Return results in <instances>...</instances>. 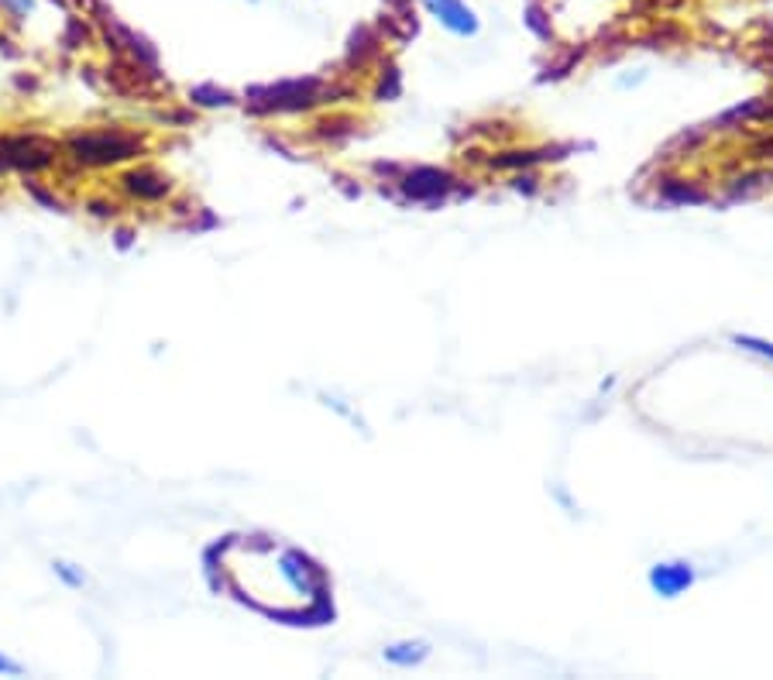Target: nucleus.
I'll return each mask as SVG.
<instances>
[{"label": "nucleus", "instance_id": "obj_2", "mask_svg": "<svg viewBox=\"0 0 773 680\" xmlns=\"http://www.w3.org/2000/svg\"><path fill=\"white\" fill-rule=\"evenodd\" d=\"M149 149L145 134H138L121 124H100V128H77L62 141L65 159L77 169H118L134 159H142Z\"/></svg>", "mask_w": 773, "mask_h": 680}, {"label": "nucleus", "instance_id": "obj_15", "mask_svg": "<svg viewBox=\"0 0 773 680\" xmlns=\"http://www.w3.org/2000/svg\"><path fill=\"white\" fill-rule=\"evenodd\" d=\"M131 244V231H118V247H128Z\"/></svg>", "mask_w": 773, "mask_h": 680}, {"label": "nucleus", "instance_id": "obj_4", "mask_svg": "<svg viewBox=\"0 0 773 680\" xmlns=\"http://www.w3.org/2000/svg\"><path fill=\"white\" fill-rule=\"evenodd\" d=\"M118 190L134 203H162L172 196V179L152 165H131L118 175Z\"/></svg>", "mask_w": 773, "mask_h": 680}, {"label": "nucleus", "instance_id": "obj_6", "mask_svg": "<svg viewBox=\"0 0 773 680\" xmlns=\"http://www.w3.org/2000/svg\"><path fill=\"white\" fill-rule=\"evenodd\" d=\"M316 90H321L316 80H293V83H278L265 90V97L272 100L275 111H299V106L316 103Z\"/></svg>", "mask_w": 773, "mask_h": 680}, {"label": "nucleus", "instance_id": "obj_5", "mask_svg": "<svg viewBox=\"0 0 773 680\" xmlns=\"http://www.w3.org/2000/svg\"><path fill=\"white\" fill-rule=\"evenodd\" d=\"M419 4H424V11L440 28H447L450 34H458V39H475L478 28H481L475 8H468L465 0H419Z\"/></svg>", "mask_w": 773, "mask_h": 680}, {"label": "nucleus", "instance_id": "obj_11", "mask_svg": "<svg viewBox=\"0 0 773 680\" xmlns=\"http://www.w3.org/2000/svg\"><path fill=\"white\" fill-rule=\"evenodd\" d=\"M190 100H196V103H206V106H227L231 103V93H217L214 87H196V90H190Z\"/></svg>", "mask_w": 773, "mask_h": 680}, {"label": "nucleus", "instance_id": "obj_3", "mask_svg": "<svg viewBox=\"0 0 773 680\" xmlns=\"http://www.w3.org/2000/svg\"><path fill=\"white\" fill-rule=\"evenodd\" d=\"M59 141H49L45 134L21 131V134H4L0 138V175L4 172H45L59 165Z\"/></svg>", "mask_w": 773, "mask_h": 680}, {"label": "nucleus", "instance_id": "obj_8", "mask_svg": "<svg viewBox=\"0 0 773 680\" xmlns=\"http://www.w3.org/2000/svg\"><path fill=\"white\" fill-rule=\"evenodd\" d=\"M427 657V647L424 642H396V647L385 650V660L396 663V667H413Z\"/></svg>", "mask_w": 773, "mask_h": 680}, {"label": "nucleus", "instance_id": "obj_7", "mask_svg": "<svg viewBox=\"0 0 773 680\" xmlns=\"http://www.w3.org/2000/svg\"><path fill=\"white\" fill-rule=\"evenodd\" d=\"M650 585L663 598H678L681 591H688L694 585V570L688 564H657L650 570Z\"/></svg>", "mask_w": 773, "mask_h": 680}, {"label": "nucleus", "instance_id": "obj_9", "mask_svg": "<svg viewBox=\"0 0 773 680\" xmlns=\"http://www.w3.org/2000/svg\"><path fill=\"white\" fill-rule=\"evenodd\" d=\"M34 8H39V0H0V11L14 21H28L34 14Z\"/></svg>", "mask_w": 773, "mask_h": 680}, {"label": "nucleus", "instance_id": "obj_1", "mask_svg": "<svg viewBox=\"0 0 773 680\" xmlns=\"http://www.w3.org/2000/svg\"><path fill=\"white\" fill-rule=\"evenodd\" d=\"M224 575L244 601L265 608L268 616L306 619L309 612H324V575L299 550L272 540L231 544Z\"/></svg>", "mask_w": 773, "mask_h": 680}, {"label": "nucleus", "instance_id": "obj_13", "mask_svg": "<svg viewBox=\"0 0 773 680\" xmlns=\"http://www.w3.org/2000/svg\"><path fill=\"white\" fill-rule=\"evenodd\" d=\"M87 206H90L93 217H114V213H118L114 203H111V206H108V203H87Z\"/></svg>", "mask_w": 773, "mask_h": 680}, {"label": "nucleus", "instance_id": "obj_14", "mask_svg": "<svg viewBox=\"0 0 773 680\" xmlns=\"http://www.w3.org/2000/svg\"><path fill=\"white\" fill-rule=\"evenodd\" d=\"M740 344H746L750 351H760V354L773 357V347H770V344H763V341H750V337H740Z\"/></svg>", "mask_w": 773, "mask_h": 680}, {"label": "nucleus", "instance_id": "obj_10", "mask_svg": "<svg viewBox=\"0 0 773 680\" xmlns=\"http://www.w3.org/2000/svg\"><path fill=\"white\" fill-rule=\"evenodd\" d=\"M55 567V575L69 585V588H83L87 585V575H83V570L77 567V564H69V560H55L52 564Z\"/></svg>", "mask_w": 773, "mask_h": 680}, {"label": "nucleus", "instance_id": "obj_12", "mask_svg": "<svg viewBox=\"0 0 773 680\" xmlns=\"http://www.w3.org/2000/svg\"><path fill=\"white\" fill-rule=\"evenodd\" d=\"M24 673V663L11 660L8 653H0V677H21Z\"/></svg>", "mask_w": 773, "mask_h": 680}]
</instances>
